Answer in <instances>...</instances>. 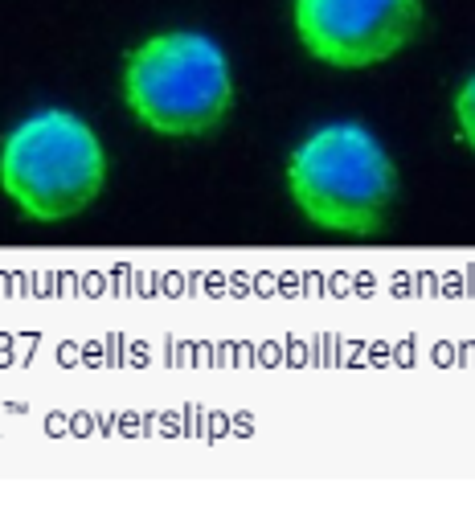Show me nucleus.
Segmentation results:
<instances>
[{"mask_svg":"<svg viewBox=\"0 0 475 512\" xmlns=\"http://www.w3.org/2000/svg\"><path fill=\"white\" fill-rule=\"evenodd\" d=\"M287 197L312 226L369 238L398 201V164L373 127L357 119L320 123L287 160Z\"/></svg>","mask_w":475,"mask_h":512,"instance_id":"obj_1","label":"nucleus"},{"mask_svg":"<svg viewBox=\"0 0 475 512\" xmlns=\"http://www.w3.org/2000/svg\"><path fill=\"white\" fill-rule=\"evenodd\" d=\"M123 103L168 140L218 132L234 111V70L222 41L193 29L140 41L123 66Z\"/></svg>","mask_w":475,"mask_h":512,"instance_id":"obj_2","label":"nucleus"},{"mask_svg":"<svg viewBox=\"0 0 475 512\" xmlns=\"http://www.w3.org/2000/svg\"><path fill=\"white\" fill-rule=\"evenodd\" d=\"M107 185V148L82 115L41 107L0 144V189L33 222H70Z\"/></svg>","mask_w":475,"mask_h":512,"instance_id":"obj_3","label":"nucleus"},{"mask_svg":"<svg viewBox=\"0 0 475 512\" xmlns=\"http://www.w3.org/2000/svg\"><path fill=\"white\" fill-rule=\"evenodd\" d=\"M422 0H295L291 25L308 58L365 70L398 58L422 33Z\"/></svg>","mask_w":475,"mask_h":512,"instance_id":"obj_4","label":"nucleus"},{"mask_svg":"<svg viewBox=\"0 0 475 512\" xmlns=\"http://www.w3.org/2000/svg\"><path fill=\"white\" fill-rule=\"evenodd\" d=\"M455 132L463 148L475 156V70L463 78V87L455 91Z\"/></svg>","mask_w":475,"mask_h":512,"instance_id":"obj_5","label":"nucleus"}]
</instances>
